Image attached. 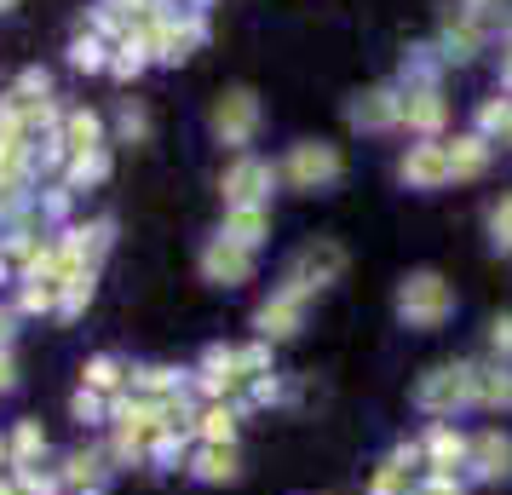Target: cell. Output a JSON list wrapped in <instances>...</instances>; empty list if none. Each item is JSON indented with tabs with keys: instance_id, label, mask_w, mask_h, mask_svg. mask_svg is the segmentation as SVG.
Returning a JSON list of instances; mask_svg holds the SVG:
<instances>
[{
	"instance_id": "bcb514c9",
	"label": "cell",
	"mask_w": 512,
	"mask_h": 495,
	"mask_svg": "<svg viewBox=\"0 0 512 495\" xmlns=\"http://www.w3.org/2000/svg\"><path fill=\"white\" fill-rule=\"evenodd\" d=\"M0 288H18V271H12V260L0 254Z\"/></svg>"
},
{
	"instance_id": "9c48e42d",
	"label": "cell",
	"mask_w": 512,
	"mask_h": 495,
	"mask_svg": "<svg viewBox=\"0 0 512 495\" xmlns=\"http://www.w3.org/2000/svg\"><path fill=\"white\" fill-rule=\"evenodd\" d=\"M397 179L409 190H438L449 185V144L443 139H420L403 150V162H397Z\"/></svg>"
},
{
	"instance_id": "ee69618b",
	"label": "cell",
	"mask_w": 512,
	"mask_h": 495,
	"mask_svg": "<svg viewBox=\"0 0 512 495\" xmlns=\"http://www.w3.org/2000/svg\"><path fill=\"white\" fill-rule=\"evenodd\" d=\"M18 386H24V375H18V357H12V352H0V398H12Z\"/></svg>"
},
{
	"instance_id": "f35d334b",
	"label": "cell",
	"mask_w": 512,
	"mask_h": 495,
	"mask_svg": "<svg viewBox=\"0 0 512 495\" xmlns=\"http://www.w3.org/2000/svg\"><path fill=\"white\" fill-rule=\"evenodd\" d=\"M98 6H116V12H127V18H133V24H150V18H156V12H167L173 0H98Z\"/></svg>"
},
{
	"instance_id": "7c38bea8",
	"label": "cell",
	"mask_w": 512,
	"mask_h": 495,
	"mask_svg": "<svg viewBox=\"0 0 512 495\" xmlns=\"http://www.w3.org/2000/svg\"><path fill=\"white\" fill-rule=\"evenodd\" d=\"M346 271V254L334 248V242H305L300 254H294V265H288V283H300V288H328L334 277Z\"/></svg>"
},
{
	"instance_id": "f1b7e54d",
	"label": "cell",
	"mask_w": 512,
	"mask_h": 495,
	"mask_svg": "<svg viewBox=\"0 0 512 495\" xmlns=\"http://www.w3.org/2000/svg\"><path fill=\"white\" fill-rule=\"evenodd\" d=\"M478 133L489 144H512V93H495L478 104Z\"/></svg>"
},
{
	"instance_id": "484cf974",
	"label": "cell",
	"mask_w": 512,
	"mask_h": 495,
	"mask_svg": "<svg viewBox=\"0 0 512 495\" xmlns=\"http://www.w3.org/2000/svg\"><path fill=\"white\" fill-rule=\"evenodd\" d=\"M35 208H41V225H47V236L64 231V225H75V219H70V213H75V190L52 179V185L35 190Z\"/></svg>"
},
{
	"instance_id": "4fadbf2b",
	"label": "cell",
	"mask_w": 512,
	"mask_h": 495,
	"mask_svg": "<svg viewBox=\"0 0 512 495\" xmlns=\"http://www.w3.org/2000/svg\"><path fill=\"white\" fill-rule=\"evenodd\" d=\"M443 121H449V98H443V87L403 93V133H415V139H438Z\"/></svg>"
},
{
	"instance_id": "83f0119b",
	"label": "cell",
	"mask_w": 512,
	"mask_h": 495,
	"mask_svg": "<svg viewBox=\"0 0 512 495\" xmlns=\"http://www.w3.org/2000/svg\"><path fill=\"white\" fill-rule=\"evenodd\" d=\"M438 75H443V58L438 47H415L409 58H403V93H420V87H438Z\"/></svg>"
},
{
	"instance_id": "c3c4849f",
	"label": "cell",
	"mask_w": 512,
	"mask_h": 495,
	"mask_svg": "<svg viewBox=\"0 0 512 495\" xmlns=\"http://www.w3.org/2000/svg\"><path fill=\"white\" fill-rule=\"evenodd\" d=\"M179 6H185V12H208L213 0H179Z\"/></svg>"
},
{
	"instance_id": "d4e9b609",
	"label": "cell",
	"mask_w": 512,
	"mask_h": 495,
	"mask_svg": "<svg viewBox=\"0 0 512 495\" xmlns=\"http://www.w3.org/2000/svg\"><path fill=\"white\" fill-rule=\"evenodd\" d=\"M144 70H150V47H144V35L133 29V35H127V41H116V52H110V75H116L121 87H133Z\"/></svg>"
},
{
	"instance_id": "44dd1931",
	"label": "cell",
	"mask_w": 512,
	"mask_h": 495,
	"mask_svg": "<svg viewBox=\"0 0 512 495\" xmlns=\"http://www.w3.org/2000/svg\"><path fill=\"white\" fill-rule=\"evenodd\" d=\"M242 403H202L196 409V444H236Z\"/></svg>"
},
{
	"instance_id": "4316f807",
	"label": "cell",
	"mask_w": 512,
	"mask_h": 495,
	"mask_svg": "<svg viewBox=\"0 0 512 495\" xmlns=\"http://www.w3.org/2000/svg\"><path fill=\"white\" fill-rule=\"evenodd\" d=\"M472 467H478V478H507L512 472V444L501 438V432H484V438L472 444Z\"/></svg>"
},
{
	"instance_id": "52a82bcc",
	"label": "cell",
	"mask_w": 512,
	"mask_h": 495,
	"mask_svg": "<svg viewBox=\"0 0 512 495\" xmlns=\"http://www.w3.org/2000/svg\"><path fill=\"white\" fill-rule=\"evenodd\" d=\"M58 478H64V495H110L116 467H110L104 444H81L70 455H58Z\"/></svg>"
},
{
	"instance_id": "74e56055",
	"label": "cell",
	"mask_w": 512,
	"mask_h": 495,
	"mask_svg": "<svg viewBox=\"0 0 512 495\" xmlns=\"http://www.w3.org/2000/svg\"><path fill=\"white\" fill-rule=\"evenodd\" d=\"M489 242H495L501 254H512V196H501V202L489 208Z\"/></svg>"
},
{
	"instance_id": "60d3db41",
	"label": "cell",
	"mask_w": 512,
	"mask_h": 495,
	"mask_svg": "<svg viewBox=\"0 0 512 495\" xmlns=\"http://www.w3.org/2000/svg\"><path fill=\"white\" fill-rule=\"evenodd\" d=\"M374 490H380V495H409V490H415V478H409V467H403V455L380 472V484H374Z\"/></svg>"
},
{
	"instance_id": "277c9868",
	"label": "cell",
	"mask_w": 512,
	"mask_h": 495,
	"mask_svg": "<svg viewBox=\"0 0 512 495\" xmlns=\"http://www.w3.org/2000/svg\"><path fill=\"white\" fill-rule=\"evenodd\" d=\"M415 398L426 415H455L466 403H478V369L472 363H443V369H432V375L420 380Z\"/></svg>"
},
{
	"instance_id": "8d00e7d4",
	"label": "cell",
	"mask_w": 512,
	"mask_h": 495,
	"mask_svg": "<svg viewBox=\"0 0 512 495\" xmlns=\"http://www.w3.org/2000/svg\"><path fill=\"white\" fill-rule=\"evenodd\" d=\"M12 93L52 98V70H47V64H24V70H18V81H12Z\"/></svg>"
},
{
	"instance_id": "681fc988",
	"label": "cell",
	"mask_w": 512,
	"mask_h": 495,
	"mask_svg": "<svg viewBox=\"0 0 512 495\" xmlns=\"http://www.w3.org/2000/svg\"><path fill=\"white\" fill-rule=\"evenodd\" d=\"M0 495H18V484H12V472H0Z\"/></svg>"
},
{
	"instance_id": "ba28073f",
	"label": "cell",
	"mask_w": 512,
	"mask_h": 495,
	"mask_svg": "<svg viewBox=\"0 0 512 495\" xmlns=\"http://www.w3.org/2000/svg\"><path fill=\"white\" fill-rule=\"evenodd\" d=\"M202 277L219 288H242L254 283V248H242V242H231V236H208V248H202Z\"/></svg>"
},
{
	"instance_id": "f6af8a7d",
	"label": "cell",
	"mask_w": 512,
	"mask_h": 495,
	"mask_svg": "<svg viewBox=\"0 0 512 495\" xmlns=\"http://www.w3.org/2000/svg\"><path fill=\"white\" fill-rule=\"evenodd\" d=\"M461 12H472V18H489V12H501V0H461Z\"/></svg>"
},
{
	"instance_id": "7402d4cb",
	"label": "cell",
	"mask_w": 512,
	"mask_h": 495,
	"mask_svg": "<svg viewBox=\"0 0 512 495\" xmlns=\"http://www.w3.org/2000/svg\"><path fill=\"white\" fill-rule=\"evenodd\" d=\"M489 156H495V144L484 133H461V139L449 144V179H478L489 167Z\"/></svg>"
},
{
	"instance_id": "8992f818",
	"label": "cell",
	"mask_w": 512,
	"mask_h": 495,
	"mask_svg": "<svg viewBox=\"0 0 512 495\" xmlns=\"http://www.w3.org/2000/svg\"><path fill=\"white\" fill-rule=\"evenodd\" d=\"M305 306H311V288H300V283H288V277H282V283L271 288V300L254 311L259 340H288V334L305 323Z\"/></svg>"
},
{
	"instance_id": "6da1fadb",
	"label": "cell",
	"mask_w": 512,
	"mask_h": 495,
	"mask_svg": "<svg viewBox=\"0 0 512 495\" xmlns=\"http://www.w3.org/2000/svg\"><path fill=\"white\" fill-rule=\"evenodd\" d=\"M277 173H282L288 190H328L340 173H346V156H340L334 144H323V139H300L277 162Z\"/></svg>"
},
{
	"instance_id": "b9f144b4",
	"label": "cell",
	"mask_w": 512,
	"mask_h": 495,
	"mask_svg": "<svg viewBox=\"0 0 512 495\" xmlns=\"http://www.w3.org/2000/svg\"><path fill=\"white\" fill-rule=\"evenodd\" d=\"M489 352L501 357V363H512V311H507V317H495V323H489Z\"/></svg>"
},
{
	"instance_id": "d6986e66",
	"label": "cell",
	"mask_w": 512,
	"mask_h": 495,
	"mask_svg": "<svg viewBox=\"0 0 512 495\" xmlns=\"http://www.w3.org/2000/svg\"><path fill=\"white\" fill-rule=\"evenodd\" d=\"M219 236H231V242H242V248H254L271 236V202H254V208H225V225H219Z\"/></svg>"
},
{
	"instance_id": "f907efd6",
	"label": "cell",
	"mask_w": 512,
	"mask_h": 495,
	"mask_svg": "<svg viewBox=\"0 0 512 495\" xmlns=\"http://www.w3.org/2000/svg\"><path fill=\"white\" fill-rule=\"evenodd\" d=\"M12 6H18V0H0V12H12Z\"/></svg>"
},
{
	"instance_id": "7a4b0ae2",
	"label": "cell",
	"mask_w": 512,
	"mask_h": 495,
	"mask_svg": "<svg viewBox=\"0 0 512 495\" xmlns=\"http://www.w3.org/2000/svg\"><path fill=\"white\" fill-rule=\"evenodd\" d=\"M449 311H455V288L443 283L438 271L403 277V288H397V317H403L409 329H438Z\"/></svg>"
},
{
	"instance_id": "5bb4252c",
	"label": "cell",
	"mask_w": 512,
	"mask_h": 495,
	"mask_svg": "<svg viewBox=\"0 0 512 495\" xmlns=\"http://www.w3.org/2000/svg\"><path fill=\"white\" fill-rule=\"evenodd\" d=\"M127 392L144 403H173L190 392V369H167V363H139L133 380H127Z\"/></svg>"
},
{
	"instance_id": "cb8c5ba5",
	"label": "cell",
	"mask_w": 512,
	"mask_h": 495,
	"mask_svg": "<svg viewBox=\"0 0 512 495\" xmlns=\"http://www.w3.org/2000/svg\"><path fill=\"white\" fill-rule=\"evenodd\" d=\"M110 41L104 35H93V29H81L70 41V70H81V75H110Z\"/></svg>"
},
{
	"instance_id": "ac0fdd59",
	"label": "cell",
	"mask_w": 512,
	"mask_h": 495,
	"mask_svg": "<svg viewBox=\"0 0 512 495\" xmlns=\"http://www.w3.org/2000/svg\"><path fill=\"white\" fill-rule=\"evenodd\" d=\"M58 139L70 144V156L75 150H98V144H110L104 139V116H98L93 104H64V127H58Z\"/></svg>"
},
{
	"instance_id": "f546056e",
	"label": "cell",
	"mask_w": 512,
	"mask_h": 495,
	"mask_svg": "<svg viewBox=\"0 0 512 495\" xmlns=\"http://www.w3.org/2000/svg\"><path fill=\"white\" fill-rule=\"evenodd\" d=\"M98 294V271H87V277H70V283H58V323H75L81 311L93 306Z\"/></svg>"
},
{
	"instance_id": "e575fe53",
	"label": "cell",
	"mask_w": 512,
	"mask_h": 495,
	"mask_svg": "<svg viewBox=\"0 0 512 495\" xmlns=\"http://www.w3.org/2000/svg\"><path fill=\"white\" fill-rule=\"evenodd\" d=\"M426 455H432V472H455V461H466L461 432H449V426H438V432H432V444H426Z\"/></svg>"
},
{
	"instance_id": "30bf717a",
	"label": "cell",
	"mask_w": 512,
	"mask_h": 495,
	"mask_svg": "<svg viewBox=\"0 0 512 495\" xmlns=\"http://www.w3.org/2000/svg\"><path fill=\"white\" fill-rule=\"evenodd\" d=\"M346 116L357 133H392V127H403V87H369V93H357Z\"/></svg>"
},
{
	"instance_id": "836d02e7",
	"label": "cell",
	"mask_w": 512,
	"mask_h": 495,
	"mask_svg": "<svg viewBox=\"0 0 512 495\" xmlns=\"http://www.w3.org/2000/svg\"><path fill=\"white\" fill-rule=\"evenodd\" d=\"M70 415L81 426H110V398H104V392H93V386H75Z\"/></svg>"
},
{
	"instance_id": "d6a6232c",
	"label": "cell",
	"mask_w": 512,
	"mask_h": 495,
	"mask_svg": "<svg viewBox=\"0 0 512 495\" xmlns=\"http://www.w3.org/2000/svg\"><path fill=\"white\" fill-rule=\"evenodd\" d=\"M87 29H93V35H104V41H110V47H116V41H127V35H133V18H127V12H116V6H98L93 0V12H87Z\"/></svg>"
},
{
	"instance_id": "1f68e13d",
	"label": "cell",
	"mask_w": 512,
	"mask_h": 495,
	"mask_svg": "<svg viewBox=\"0 0 512 495\" xmlns=\"http://www.w3.org/2000/svg\"><path fill=\"white\" fill-rule=\"evenodd\" d=\"M116 139H121V144H150V110H144L139 98H121V110H116Z\"/></svg>"
},
{
	"instance_id": "2e32d148",
	"label": "cell",
	"mask_w": 512,
	"mask_h": 495,
	"mask_svg": "<svg viewBox=\"0 0 512 495\" xmlns=\"http://www.w3.org/2000/svg\"><path fill=\"white\" fill-rule=\"evenodd\" d=\"M190 478L196 484H236V444H196L190 449Z\"/></svg>"
},
{
	"instance_id": "3957f363",
	"label": "cell",
	"mask_w": 512,
	"mask_h": 495,
	"mask_svg": "<svg viewBox=\"0 0 512 495\" xmlns=\"http://www.w3.org/2000/svg\"><path fill=\"white\" fill-rule=\"evenodd\" d=\"M213 139L225 144V150H236V156H248V144H254L259 133V98L248 93V87H225V93L213 98Z\"/></svg>"
},
{
	"instance_id": "5b68a950",
	"label": "cell",
	"mask_w": 512,
	"mask_h": 495,
	"mask_svg": "<svg viewBox=\"0 0 512 495\" xmlns=\"http://www.w3.org/2000/svg\"><path fill=\"white\" fill-rule=\"evenodd\" d=\"M282 185V173L259 156H236L225 173H219V196L225 208H254V202H271V190Z\"/></svg>"
},
{
	"instance_id": "e0dca14e",
	"label": "cell",
	"mask_w": 512,
	"mask_h": 495,
	"mask_svg": "<svg viewBox=\"0 0 512 495\" xmlns=\"http://www.w3.org/2000/svg\"><path fill=\"white\" fill-rule=\"evenodd\" d=\"M110 173H116V156H110V144H98V150H75L58 185H70L75 196H81V190H98Z\"/></svg>"
},
{
	"instance_id": "8fae6325",
	"label": "cell",
	"mask_w": 512,
	"mask_h": 495,
	"mask_svg": "<svg viewBox=\"0 0 512 495\" xmlns=\"http://www.w3.org/2000/svg\"><path fill=\"white\" fill-rule=\"evenodd\" d=\"M489 41V24L484 18H472V12H449L443 18V35H438V58L443 64H472Z\"/></svg>"
},
{
	"instance_id": "603a6c76",
	"label": "cell",
	"mask_w": 512,
	"mask_h": 495,
	"mask_svg": "<svg viewBox=\"0 0 512 495\" xmlns=\"http://www.w3.org/2000/svg\"><path fill=\"white\" fill-rule=\"evenodd\" d=\"M12 306H18V317H58V283H47V277H18Z\"/></svg>"
},
{
	"instance_id": "9a60e30c",
	"label": "cell",
	"mask_w": 512,
	"mask_h": 495,
	"mask_svg": "<svg viewBox=\"0 0 512 495\" xmlns=\"http://www.w3.org/2000/svg\"><path fill=\"white\" fill-rule=\"evenodd\" d=\"M6 449H12V467H41V461H52V438H47V426L35 421V415L6 426Z\"/></svg>"
},
{
	"instance_id": "4dcf8cb0",
	"label": "cell",
	"mask_w": 512,
	"mask_h": 495,
	"mask_svg": "<svg viewBox=\"0 0 512 495\" xmlns=\"http://www.w3.org/2000/svg\"><path fill=\"white\" fill-rule=\"evenodd\" d=\"M12 484H18V495H64L58 461H41V467H12Z\"/></svg>"
},
{
	"instance_id": "ffe728a7",
	"label": "cell",
	"mask_w": 512,
	"mask_h": 495,
	"mask_svg": "<svg viewBox=\"0 0 512 495\" xmlns=\"http://www.w3.org/2000/svg\"><path fill=\"white\" fill-rule=\"evenodd\" d=\"M127 380H133V363H121L116 352H98V357L81 363V386H93V392H104V398L127 392Z\"/></svg>"
},
{
	"instance_id": "ab89813d",
	"label": "cell",
	"mask_w": 512,
	"mask_h": 495,
	"mask_svg": "<svg viewBox=\"0 0 512 495\" xmlns=\"http://www.w3.org/2000/svg\"><path fill=\"white\" fill-rule=\"evenodd\" d=\"M242 375L248 380H259V375H271V340H254V346H242Z\"/></svg>"
},
{
	"instance_id": "d590c367",
	"label": "cell",
	"mask_w": 512,
	"mask_h": 495,
	"mask_svg": "<svg viewBox=\"0 0 512 495\" xmlns=\"http://www.w3.org/2000/svg\"><path fill=\"white\" fill-rule=\"evenodd\" d=\"M478 403L512 409V369H478Z\"/></svg>"
},
{
	"instance_id": "7bdbcfd3",
	"label": "cell",
	"mask_w": 512,
	"mask_h": 495,
	"mask_svg": "<svg viewBox=\"0 0 512 495\" xmlns=\"http://www.w3.org/2000/svg\"><path fill=\"white\" fill-rule=\"evenodd\" d=\"M18 323H24V317H18V306H12V300H0V352H12V340H18Z\"/></svg>"
},
{
	"instance_id": "7dc6e473",
	"label": "cell",
	"mask_w": 512,
	"mask_h": 495,
	"mask_svg": "<svg viewBox=\"0 0 512 495\" xmlns=\"http://www.w3.org/2000/svg\"><path fill=\"white\" fill-rule=\"evenodd\" d=\"M12 467V449H6V432H0V472Z\"/></svg>"
}]
</instances>
